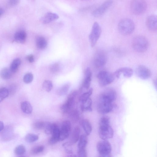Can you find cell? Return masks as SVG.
<instances>
[{"label": "cell", "mask_w": 157, "mask_h": 157, "mask_svg": "<svg viewBox=\"0 0 157 157\" xmlns=\"http://www.w3.org/2000/svg\"><path fill=\"white\" fill-rule=\"evenodd\" d=\"M99 135L102 140H107L111 138L114 135V131L110 125V118L103 117L100 119L99 124Z\"/></svg>", "instance_id": "obj_1"}, {"label": "cell", "mask_w": 157, "mask_h": 157, "mask_svg": "<svg viewBox=\"0 0 157 157\" xmlns=\"http://www.w3.org/2000/svg\"><path fill=\"white\" fill-rule=\"evenodd\" d=\"M133 22L129 19L121 20L118 25V31L122 35L126 36L131 34L135 29Z\"/></svg>", "instance_id": "obj_2"}, {"label": "cell", "mask_w": 157, "mask_h": 157, "mask_svg": "<svg viewBox=\"0 0 157 157\" xmlns=\"http://www.w3.org/2000/svg\"><path fill=\"white\" fill-rule=\"evenodd\" d=\"M132 46L135 51L139 53H144L147 50L149 43L145 37L142 36H138L133 39Z\"/></svg>", "instance_id": "obj_3"}, {"label": "cell", "mask_w": 157, "mask_h": 157, "mask_svg": "<svg viewBox=\"0 0 157 157\" xmlns=\"http://www.w3.org/2000/svg\"><path fill=\"white\" fill-rule=\"evenodd\" d=\"M147 4L145 0H132L130 5L132 13L135 15H140L145 12Z\"/></svg>", "instance_id": "obj_4"}, {"label": "cell", "mask_w": 157, "mask_h": 157, "mask_svg": "<svg viewBox=\"0 0 157 157\" xmlns=\"http://www.w3.org/2000/svg\"><path fill=\"white\" fill-rule=\"evenodd\" d=\"M97 148L100 157L111 156L112 147L110 143L107 140H102L99 141L97 144Z\"/></svg>", "instance_id": "obj_5"}, {"label": "cell", "mask_w": 157, "mask_h": 157, "mask_svg": "<svg viewBox=\"0 0 157 157\" xmlns=\"http://www.w3.org/2000/svg\"><path fill=\"white\" fill-rule=\"evenodd\" d=\"M114 74L108 72L103 71L99 72L97 75L99 85L105 86L111 84L115 80Z\"/></svg>", "instance_id": "obj_6"}, {"label": "cell", "mask_w": 157, "mask_h": 157, "mask_svg": "<svg viewBox=\"0 0 157 157\" xmlns=\"http://www.w3.org/2000/svg\"><path fill=\"white\" fill-rule=\"evenodd\" d=\"M101 32V29L99 24L97 22L94 23L89 37L92 47L96 45L100 36Z\"/></svg>", "instance_id": "obj_7"}, {"label": "cell", "mask_w": 157, "mask_h": 157, "mask_svg": "<svg viewBox=\"0 0 157 157\" xmlns=\"http://www.w3.org/2000/svg\"><path fill=\"white\" fill-rule=\"evenodd\" d=\"M111 102L99 99L97 105V110L100 114H107L113 111L114 105Z\"/></svg>", "instance_id": "obj_8"}, {"label": "cell", "mask_w": 157, "mask_h": 157, "mask_svg": "<svg viewBox=\"0 0 157 157\" xmlns=\"http://www.w3.org/2000/svg\"><path fill=\"white\" fill-rule=\"evenodd\" d=\"M77 94V91H74L68 96L67 99L61 107V110L64 113H68L71 110L74 105V99Z\"/></svg>", "instance_id": "obj_9"}, {"label": "cell", "mask_w": 157, "mask_h": 157, "mask_svg": "<svg viewBox=\"0 0 157 157\" xmlns=\"http://www.w3.org/2000/svg\"><path fill=\"white\" fill-rule=\"evenodd\" d=\"M71 129L72 125L70 121H64L63 122L60 130L59 141H62L68 137Z\"/></svg>", "instance_id": "obj_10"}, {"label": "cell", "mask_w": 157, "mask_h": 157, "mask_svg": "<svg viewBox=\"0 0 157 157\" xmlns=\"http://www.w3.org/2000/svg\"><path fill=\"white\" fill-rule=\"evenodd\" d=\"M116 97L117 94L115 90L112 89H108L101 94L99 99L113 102Z\"/></svg>", "instance_id": "obj_11"}, {"label": "cell", "mask_w": 157, "mask_h": 157, "mask_svg": "<svg viewBox=\"0 0 157 157\" xmlns=\"http://www.w3.org/2000/svg\"><path fill=\"white\" fill-rule=\"evenodd\" d=\"M106 54L102 51H99L96 53L94 59V64L97 68H100L106 64L107 61Z\"/></svg>", "instance_id": "obj_12"}, {"label": "cell", "mask_w": 157, "mask_h": 157, "mask_svg": "<svg viewBox=\"0 0 157 157\" xmlns=\"http://www.w3.org/2000/svg\"><path fill=\"white\" fill-rule=\"evenodd\" d=\"M113 0H107L99 7L93 11L92 14L95 17H99L103 15L112 5Z\"/></svg>", "instance_id": "obj_13"}, {"label": "cell", "mask_w": 157, "mask_h": 157, "mask_svg": "<svg viewBox=\"0 0 157 157\" xmlns=\"http://www.w3.org/2000/svg\"><path fill=\"white\" fill-rule=\"evenodd\" d=\"M136 72L139 78L145 80L149 78L151 75L150 69L143 65L139 66L136 69Z\"/></svg>", "instance_id": "obj_14"}, {"label": "cell", "mask_w": 157, "mask_h": 157, "mask_svg": "<svg viewBox=\"0 0 157 157\" xmlns=\"http://www.w3.org/2000/svg\"><path fill=\"white\" fill-rule=\"evenodd\" d=\"M146 26L148 29L150 31L155 32L157 29V16L151 15L149 16L146 20Z\"/></svg>", "instance_id": "obj_15"}, {"label": "cell", "mask_w": 157, "mask_h": 157, "mask_svg": "<svg viewBox=\"0 0 157 157\" xmlns=\"http://www.w3.org/2000/svg\"><path fill=\"white\" fill-rule=\"evenodd\" d=\"M133 73L132 69L129 67H124L120 68L117 70L114 73L115 77L118 78L121 74H123L124 76L126 77H131Z\"/></svg>", "instance_id": "obj_16"}, {"label": "cell", "mask_w": 157, "mask_h": 157, "mask_svg": "<svg viewBox=\"0 0 157 157\" xmlns=\"http://www.w3.org/2000/svg\"><path fill=\"white\" fill-rule=\"evenodd\" d=\"M59 17L58 15L56 13L49 12L42 17L41 21L44 24H46L57 20Z\"/></svg>", "instance_id": "obj_17"}, {"label": "cell", "mask_w": 157, "mask_h": 157, "mask_svg": "<svg viewBox=\"0 0 157 157\" xmlns=\"http://www.w3.org/2000/svg\"><path fill=\"white\" fill-rule=\"evenodd\" d=\"M60 130L57 126L52 133V136L49 140L50 144L53 145L55 144L59 141Z\"/></svg>", "instance_id": "obj_18"}, {"label": "cell", "mask_w": 157, "mask_h": 157, "mask_svg": "<svg viewBox=\"0 0 157 157\" xmlns=\"http://www.w3.org/2000/svg\"><path fill=\"white\" fill-rule=\"evenodd\" d=\"M27 35L26 32L23 30L17 32L14 36V39L17 42L21 43H24L26 41Z\"/></svg>", "instance_id": "obj_19"}, {"label": "cell", "mask_w": 157, "mask_h": 157, "mask_svg": "<svg viewBox=\"0 0 157 157\" xmlns=\"http://www.w3.org/2000/svg\"><path fill=\"white\" fill-rule=\"evenodd\" d=\"M92 100L89 98L88 99L82 102L81 108L83 111L91 112L92 111Z\"/></svg>", "instance_id": "obj_20"}, {"label": "cell", "mask_w": 157, "mask_h": 157, "mask_svg": "<svg viewBox=\"0 0 157 157\" xmlns=\"http://www.w3.org/2000/svg\"><path fill=\"white\" fill-rule=\"evenodd\" d=\"M80 129L76 127L74 129L71 134L69 142L72 144H75L78 141L80 137Z\"/></svg>", "instance_id": "obj_21"}, {"label": "cell", "mask_w": 157, "mask_h": 157, "mask_svg": "<svg viewBox=\"0 0 157 157\" xmlns=\"http://www.w3.org/2000/svg\"><path fill=\"white\" fill-rule=\"evenodd\" d=\"M21 107L22 111L26 114H30L32 112V107L29 102L25 101L22 102L21 103Z\"/></svg>", "instance_id": "obj_22"}, {"label": "cell", "mask_w": 157, "mask_h": 157, "mask_svg": "<svg viewBox=\"0 0 157 157\" xmlns=\"http://www.w3.org/2000/svg\"><path fill=\"white\" fill-rule=\"evenodd\" d=\"M82 124L86 135H89L92 130V127L90 121L87 119L83 120L82 121Z\"/></svg>", "instance_id": "obj_23"}, {"label": "cell", "mask_w": 157, "mask_h": 157, "mask_svg": "<svg viewBox=\"0 0 157 157\" xmlns=\"http://www.w3.org/2000/svg\"><path fill=\"white\" fill-rule=\"evenodd\" d=\"M36 45L39 49H44L47 46V41L44 37H39L37 38L36 40Z\"/></svg>", "instance_id": "obj_24"}, {"label": "cell", "mask_w": 157, "mask_h": 157, "mask_svg": "<svg viewBox=\"0 0 157 157\" xmlns=\"http://www.w3.org/2000/svg\"><path fill=\"white\" fill-rule=\"evenodd\" d=\"M21 63V61L20 58H16L13 61L10 68V70L12 73H15L18 71Z\"/></svg>", "instance_id": "obj_25"}, {"label": "cell", "mask_w": 157, "mask_h": 157, "mask_svg": "<svg viewBox=\"0 0 157 157\" xmlns=\"http://www.w3.org/2000/svg\"><path fill=\"white\" fill-rule=\"evenodd\" d=\"M79 142L78 144L79 149H86V146L88 143V138L86 136L82 135L80 136L79 139Z\"/></svg>", "instance_id": "obj_26"}, {"label": "cell", "mask_w": 157, "mask_h": 157, "mask_svg": "<svg viewBox=\"0 0 157 157\" xmlns=\"http://www.w3.org/2000/svg\"><path fill=\"white\" fill-rule=\"evenodd\" d=\"M12 75V72L10 69L7 68H3L0 73V76L1 77L5 80H7L10 79Z\"/></svg>", "instance_id": "obj_27"}, {"label": "cell", "mask_w": 157, "mask_h": 157, "mask_svg": "<svg viewBox=\"0 0 157 157\" xmlns=\"http://www.w3.org/2000/svg\"><path fill=\"white\" fill-rule=\"evenodd\" d=\"M70 86L71 84L69 83L63 85L57 91V94L59 96H63L66 95L68 92Z\"/></svg>", "instance_id": "obj_28"}, {"label": "cell", "mask_w": 157, "mask_h": 157, "mask_svg": "<svg viewBox=\"0 0 157 157\" xmlns=\"http://www.w3.org/2000/svg\"><path fill=\"white\" fill-rule=\"evenodd\" d=\"M39 137L37 135L33 133L27 134L25 138V141L28 143H33L38 140Z\"/></svg>", "instance_id": "obj_29"}, {"label": "cell", "mask_w": 157, "mask_h": 157, "mask_svg": "<svg viewBox=\"0 0 157 157\" xmlns=\"http://www.w3.org/2000/svg\"><path fill=\"white\" fill-rule=\"evenodd\" d=\"M68 113L70 118L74 121L76 122L79 120L80 114L79 112L77 110H71Z\"/></svg>", "instance_id": "obj_30"}, {"label": "cell", "mask_w": 157, "mask_h": 157, "mask_svg": "<svg viewBox=\"0 0 157 157\" xmlns=\"http://www.w3.org/2000/svg\"><path fill=\"white\" fill-rule=\"evenodd\" d=\"M9 94V91L6 88L0 89V102H2L8 97Z\"/></svg>", "instance_id": "obj_31"}, {"label": "cell", "mask_w": 157, "mask_h": 157, "mask_svg": "<svg viewBox=\"0 0 157 157\" xmlns=\"http://www.w3.org/2000/svg\"><path fill=\"white\" fill-rule=\"evenodd\" d=\"M42 87L43 89L45 91L47 92H49L53 89V83L50 80H45L43 83Z\"/></svg>", "instance_id": "obj_32"}, {"label": "cell", "mask_w": 157, "mask_h": 157, "mask_svg": "<svg viewBox=\"0 0 157 157\" xmlns=\"http://www.w3.org/2000/svg\"><path fill=\"white\" fill-rule=\"evenodd\" d=\"M57 125L55 124H48L46 125L45 127V133L47 135L51 134Z\"/></svg>", "instance_id": "obj_33"}, {"label": "cell", "mask_w": 157, "mask_h": 157, "mask_svg": "<svg viewBox=\"0 0 157 157\" xmlns=\"http://www.w3.org/2000/svg\"><path fill=\"white\" fill-rule=\"evenodd\" d=\"M26 152L25 147L23 145H19L17 146L14 149L15 154L18 155H24Z\"/></svg>", "instance_id": "obj_34"}, {"label": "cell", "mask_w": 157, "mask_h": 157, "mask_svg": "<svg viewBox=\"0 0 157 157\" xmlns=\"http://www.w3.org/2000/svg\"><path fill=\"white\" fill-rule=\"evenodd\" d=\"M72 144L70 143L66 142L62 145L65 152L68 154L70 155L73 154V150L72 146Z\"/></svg>", "instance_id": "obj_35"}, {"label": "cell", "mask_w": 157, "mask_h": 157, "mask_svg": "<svg viewBox=\"0 0 157 157\" xmlns=\"http://www.w3.org/2000/svg\"><path fill=\"white\" fill-rule=\"evenodd\" d=\"M45 147L43 146H35L32 148L30 152L33 154H37L42 152Z\"/></svg>", "instance_id": "obj_36"}, {"label": "cell", "mask_w": 157, "mask_h": 157, "mask_svg": "<svg viewBox=\"0 0 157 157\" xmlns=\"http://www.w3.org/2000/svg\"><path fill=\"white\" fill-rule=\"evenodd\" d=\"M93 91V89H91L88 92L83 93L80 98V100L82 102L88 99L92 94Z\"/></svg>", "instance_id": "obj_37"}, {"label": "cell", "mask_w": 157, "mask_h": 157, "mask_svg": "<svg viewBox=\"0 0 157 157\" xmlns=\"http://www.w3.org/2000/svg\"><path fill=\"white\" fill-rule=\"evenodd\" d=\"M92 81V77H84L82 85L83 88L86 90L89 89Z\"/></svg>", "instance_id": "obj_38"}, {"label": "cell", "mask_w": 157, "mask_h": 157, "mask_svg": "<svg viewBox=\"0 0 157 157\" xmlns=\"http://www.w3.org/2000/svg\"><path fill=\"white\" fill-rule=\"evenodd\" d=\"M46 124L44 122L39 121L36 122L33 124L34 129L38 130H41L45 128Z\"/></svg>", "instance_id": "obj_39"}, {"label": "cell", "mask_w": 157, "mask_h": 157, "mask_svg": "<svg viewBox=\"0 0 157 157\" xmlns=\"http://www.w3.org/2000/svg\"><path fill=\"white\" fill-rule=\"evenodd\" d=\"M60 68V64L58 63H56L52 64L50 67V70L51 72L56 73L58 72Z\"/></svg>", "instance_id": "obj_40"}, {"label": "cell", "mask_w": 157, "mask_h": 157, "mask_svg": "<svg viewBox=\"0 0 157 157\" xmlns=\"http://www.w3.org/2000/svg\"><path fill=\"white\" fill-rule=\"evenodd\" d=\"M33 76L31 73H28L26 74L24 78V81L26 83H31L33 80Z\"/></svg>", "instance_id": "obj_41"}, {"label": "cell", "mask_w": 157, "mask_h": 157, "mask_svg": "<svg viewBox=\"0 0 157 157\" xmlns=\"http://www.w3.org/2000/svg\"><path fill=\"white\" fill-rule=\"evenodd\" d=\"M78 154L80 157H87V152L86 149H79L78 151Z\"/></svg>", "instance_id": "obj_42"}, {"label": "cell", "mask_w": 157, "mask_h": 157, "mask_svg": "<svg viewBox=\"0 0 157 157\" xmlns=\"http://www.w3.org/2000/svg\"><path fill=\"white\" fill-rule=\"evenodd\" d=\"M92 72L91 69L88 67L85 70L84 72V77H92Z\"/></svg>", "instance_id": "obj_43"}, {"label": "cell", "mask_w": 157, "mask_h": 157, "mask_svg": "<svg viewBox=\"0 0 157 157\" xmlns=\"http://www.w3.org/2000/svg\"><path fill=\"white\" fill-rule=\"evenodd\" d=\"M27 60L30 63H33L34 61V59L33 56L32 55H28L27 57Z\"/></svg>", "instance_id": "obj_44"}, {"label": "cell", "mask_w": 157, "mask_h": 157, "mask_svg": "<svg viewBox=\"0 0 157 157\" xmlns=\"http://www.w3.org/2000/svg\"><path fill=\"white\" fill-rule=\"evenodd\" d=\"M20 0H10L11 5H15L18 4Z\"/></svg>", "instance_id": "obj_45"}, {"label": "cell", "mask_w": 157, "mask_h": 157, "mask_svg": "<svg viewBox=\"0 0 157 157\" xmlns=\"http://www.w3.org/2000/svg\"><path fill=\"white\" fill-rule=\"evenodd\" d=\"M4 128V124L3 122L0 121V132L2 131Z\"/></svg>", "instance_id": "obj_46"}, {"label": "cell", "mask_w": 157, "mask_h": 157, "mask_svg": "<svg viewBox=\"0 0 157 157\" xmlns=\"http://www.w3.org/2000/svg\"><path fill=\"white\" fill-rule=\"evenodd\" d=\"M4 11L2 8H0V16H1L3 13Z\"/></svg>", "instance_id": "obj_47"}, {"label": "cell", "mask_w": 157, "mask_h": 157, "mask_svg": "<svg viewBox=\"0 0 157 157\" xmlns=\"http://www.w3.org/2000/svg\"><path fill=\"white\" fill-rule=\"evenodd\" d=\"M154 85H155V86L156 87V80H155L154 82Z\"/></svg>", "instance_id": "obj_48"}, {"label": "cell", "mask_w": 157, "mask_h": 157, "mask_svg": "<svg viewBox=\"0 0 157 157\" xmlns=\"http://www.w3.org/2000/svg\"><path fill=\"white\" fill-rule=\"evenodd\" d=\"M81 1H86V0H81Z\"/></svg>", "instance_id": "obj_49"}]
</instances>
